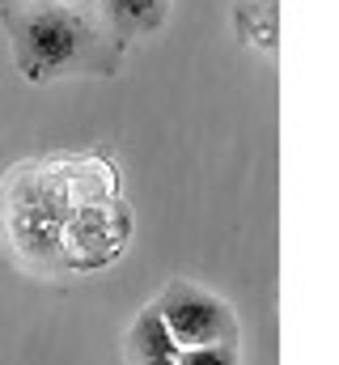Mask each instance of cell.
<instances>
[{"label":"cell","mask_w":339,"mask_h":365,"mask_svg":"<svg viewBox=\"0 0 339 365\" xmlns=\"http://www.w3.org/2000/svg\"><path fill=\"white\" fill-rule=\"evenodd\" d=\"M0 234L43 276L110 268L132 238V208L115 162L98 153H51L4 170Z\"/></svg>","instance_id":"obj_1"},{"label":"cell","mask_w":339,"mask_h":365,"mask_svg":"<svg viewBox=\"0 0 339 365\" xmlns=\"http://www.w3.org/2000/svg\"><path fill=\"white\" fill-rule=\"evenodd\" d=\"M17 73L30 86H51L64 77H115L127 43L102 21L98 9L60 0H38L0 13Z\"/></svg>","instance_id":"obj_2"},{"label":"cell","mask_w":339,"mask_h":365,"mask_svg":"<svg viewBox=\"0 0 339 365\" xmlns=\"http://www.w3.org/2000/svg\"><path fill=\"white\" fill-rule=\"evenodd\" d=\"M153 306L178 349H242V323H238L234 306L221 293H212L187 276L166 280V289L153 297Z\"/></svg>","instance_id":"obj_3"},{"label":"cell","mask_w":339,"mask_h":365,"mask_svg":"<svg viewBox=\"0 0 339 365\" xmlns=\"http://www.w3.org/2000/svg\"><path fill=\"white\" fill-rule=\"evenodd\" d=\"M178 353H182V349L170 340L157 306L149 302V306L132 319V327H127V336H123V361L127 365H178Z\"/></svg>","instance_id":"obj_4"},{"label":"cell","mask_w":339,"mask_h":365,"mask_svg":"<svg viewBox=\"0 0 339 365\" xmlns=\"http://www.w3.org/2000/svg\"><path fill=\"white\" fill-rule=\"evenodd\" d=\"M170 4L174 0H98V13L123 43H132L166 26Z\"/></svg>","instance_id":"obj_5"},{"label":"cell","mask_w":339,"mask_h":365,"mask_svg":"<svg viewBox=\"0 0 339 365\" xmlns=\"http://www.w3.org/2000/svg\"><path fill=\"white\" fill-rule=\"evenodd\" d=\"M234 21L242 43L276 51V0H238L234 4Z\"/></svg>","instance_id":"obj_6"},{"label":"cell","mask_w":339,"mask_h":365,"mask_svg":"<svg viewBox=\"0 0 339 365\" xmlns=\"http://www.w3.org/2000/svg\"><path fill=\"white\" fill-rule=\"evenodd\" d=\"M178 365H242V349H182Z\"/></svg>","instance_id":"obj_7"},{"label":"cell","mask_w":339,"mask_h":365,"mask_svg":"<svg viewBox=\"0 0 339 365\" xmlns=\"http://www.w3.org/2000/svg\"><path fill=\"white\" fill-rule=\"evenodd\" d=\"M26 4H38V0H0V13H9V9H26Z\"/></svg>","instance_id":"obj_8"},{"label":"cell","mask_w":339,"mask_h":365,"mask_svg":"<svg viewBox=\"0 0 339 365\" xmlns=\"http://www.w3.org/2000/svg\"><path fill=\"white\" fill-rule=\"evenodd\" d=\"M60 4H77V9H98V0H60Z\"/></svg>","instance_id":"obj_9"}]
</instances>
